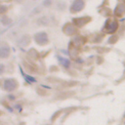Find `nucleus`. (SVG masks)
<instances>
[{"label":"nucleus","mask_w":125,"mask_h":125,"mask_svg":"<svg viewBox=\"0 0 125 125\" xmlns=\"http://www.w3.org/2000/svg\"><path fill=\"white\" fill-rule=\"evenodd\" d=\"M35 39H36V42L39 43V44H44L47 42V35L44 33V32H40V33H37L35 35Z\"/></svg>","instance_id":"nucleus-1"},{"label":"nucleus","mask_w":125,"mask_h":125,"mask_svg":"<svg viewBox=\"0 0 125 125\" xmlns=\"http://www.w3.org/2000/svg\"><path fill=\"white\" fill-rule=\"evenodd\" d=\"M8 54H9V49L7 47H5V46L1 47V57L2 58H6L8 56Z\"/></svg>","instance_id":"nucleus-3"},{"label":"nucleus","mask_w":125,"mask_h":125,"mask_svg":"<svg viewBox=\"0 0 125 125\" xmlns=\"http://www.w3.org/2000/svg\"><path fill=\"white\" fill-rule=\"evenodd\" d=\"M83 6H84V3L82 0H75L71 8H72V11H80L83 8Z\"/></svg>","instance_id":"nucleus-2"}]
</instances>
